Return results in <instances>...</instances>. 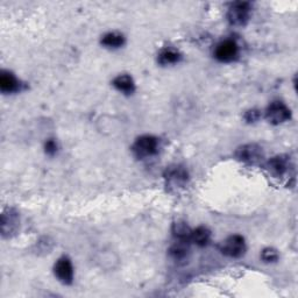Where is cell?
Instances as JSON below:
<instances>
[{"instance_id":"obj_8","label":"cell","mask_w":298,"mask_h":298,"mask_svg":"<svg viewBox=\"0 0 298 298\" xmlns=\"http://www.w3.org/2000/svg\"><path fill=\"white\" fill-rule=\"evenodd\" d=\"M19 225V217L18 213L14 212L13 210L8 209L2 215V232L3 235H12L16 230H18Z\"/></svg>"},{"instance_id":"obj_17","label":"cell","mask_w":298,"mask_h":298,"mask_svg":"<svg viewBox=\"0 0 298 298\" xmlns=\"http://www.w3.org/2000/svg\"><path fill=\"white\" fill-rule=\"evenodd\" d=\"M178 59H180V54L171 49L162 51L158 56V62L163 64V66H167V64H174L176 62H178Z\"/></svg>"},{"instance_id":"obj_18","label":"cell","mask_w":298,"mask_h":298,"mask_svg":"<svg viewBox=\"0 0 298 298\" xmlns=\"http://www.w3.org/2000/svg\"><path fill=\"white\" fill-rule=\"evenodd\" d=\"M261 257L265 262H275L279 260V253L274 248H266L263 249Z\"/></svg>"},{"instance_id":"obj_9","label":"cell","mask_w":298,"mask_h":298,"mask_svg":"<svg viewBox=\"0 0 298 298\" xmlns=\"http://www.w3.org/2000/svg\"><path fill=\"white\" fill-rule=\"evenodd\" d=\"M166 178L171 188L182 187L188 181V172L182 167H172L167 170Z\"/></svg>"},{"instance_id":"obj_11","label":"cell","mask_w":298,"mask_h":298,"mask_svg":"<svg viewBox=\"0 0 298 298\" xmlns=\"http://www.w3.org/2000/svg\"><path fill=\"white\" fill-rule=\"evenodd\" d=\"M113 85L115 86L119 91H122L124 93H132L134 91V82L132 80L131 76L128 75H120L116 77L113 81Z\"/></svg>"},{"instance_id":"obj_14","label":"cell","mask_w":298,"mask_h":298,"mask_svg":"<svg viewBox=\"0 0 298 298\" xmlns=\"http://www.w3.org/2000/svg\"><path fill=\"white\" fill-rule=\"evenodd\" d=\"M102 43L110 48H119L125 43V38L118 33H109L103 37Z\"/></svg>"},{"instance_id":"obj_13","label":"cell","mask_w":298,"mask_h":298,"mask_svg":"<svg viewBox=\"0 0 298 298\" xmlns=\"http://www.w3.org/2000/svg\"><path fill=\"white\" fill-rule=\"evenodd\" d=\"M211 236L210 231L206 227H198L196 231L191 232V239L198 246H205L209 243Z\"/></svg>"},{"instance_id":"obj_5","label":"cell","mask_w":298,"mask_h":298,"mask_svg":"<svg viewBox=\"0 0 298 298\" xmlns=\"http://www.w3.org/2000/svg\"><path fill=\"white\" fill-rule=\"evenodd\" d=\"M246 250L245 240L241 235H232L224 241L222 246V252L227 256L239 257Z\"/></svg>"},{"instance_id":"obj_20","label":"cell","mask_w":298,"mask_h":298,"mask_svg":"<svg viewBox=\"0 0 298 298\" xmlns=\"http://www.w3.org/2000/svg\"><path fill=\"white\" fill-rule=\"evenodd\" d=\"M56 150H57V145L55 144V141L53 140H49L48 142L46 144V152L48 154H55Z\"/></svg>"},{"instance_id":"obj_3","label":"cell","mask_w":298,"mask_h":298,"mask_svg":"<svg viewBox=\"0 0 298 298\" xmlns=\"http://www.w3.org/2000/svg\"><path fill=\"white\" fill-rule=\"evenodd\" d=\"M235 156L237 160L247 163H257L263 158V150L260 146L255 144L244 145L237 148L235 152Z\"/></svg>"},{"instance_id":"obj_1","label":"cell","mask_w":298,"mask_h":298,"mask_svg":"<svg viewBox=\"0 0 298 298\" xmlns=\"http://www.w3.org/2000/svg\"><path fill=\"white\" fill-rule=\"evenodd\" d=\"M266 118L270 124L280 125L290 119V110L282 102H274L267 109Z\"/></svg>"},{"instance_id":"obj_2","label":"cell","mask_w":298,"mask_h":298,"mask_svg":"<svg viewBox=\"0 0 298 298\" xmlns=\"http://www.w3.org/2000/svg\"><path fill=\"white\" fill-rule=\"evenodd\" d=\"M249 4L247 3H235L231 6L227 13V19L231 25L245 26L249 18Z\"/></svg>"},{"instance_id":"obj_19","label":"cell","mask_w":298,"mask_h":298,"mask_svg":"<svg viewBox=\"0 0 298 298\" xmlns=\"http://www.w3.org/2000/svg\"><path fill=\"white\" fill-rule=\"evenodd\" d=\"M260 115H261L260 112H259L257 110H250L245 114V119L247 120L248 123H254L260 119Z\"/></svg>"},{"instance_id":"obj_4","label":"cell","mask_w":298,"mask_h":298,"mask_svg":"<svg viewBox=\"0 0 298 298\" xmlns=\"http://www.w3.org/2000/svg\"><path fill=\"white\" fill-rule=\"evenodd\" d=\"M157 150V140L154 136L145 135L139 137L133 146V152L137 157L150 156L156 153Z\"/></svg>"},{"instance_id":"obj_15","label":"cell","mask_w":298,"mask_h":298,"mask_svg":"<svg viewBox=\"0 0 298 298\" xmlns=\"http://www.w3.org/2000/svg\"><path fill=\"white\" fill-rule=\"evenodd\" d=\"M172 233L180 240H187L191 236V230L184 222H177L172 226Z\"/></svg>"},{"instance_id":"obj_16","label":"cell","mask_w":298,"mask_h":298,"mask_svg":"<svg viewBox=\"0 0 298 298\" xmlns=\"http://www.w3.org/2000/svg\"><path fill=\"white\" fill-rule=\"evenodd\" d=\"M188 245H185V240H181L178 244L174 245L170 249L171 256L175 259V260H182L188 254Z\"/></svg>"},{"instance_id":"obj_6","label":"cell","mask_w":298,"mask_h":298,"mask_svg":"<svg viewBox=\"0 0 298 298\" xmlns=\"http://www.w3.org/2000/svg\"><path fill=\"white\" fill-rule=\"evenodd\" d=\"M55 275L64 284H70L73 279V268L68 257H61L54 267Z\"/></svg>"},{"instance_id":"obj_10","label":"cell","mask_w":298,"mask_h":298,"mask_svg":"<svg viewBox=\"0 0 298 298\" xmlns=\"http://www.w3.org/2000/svg\"><path fill=\"white\" fill-rule=\"evenodd\" d=\"M288 168H289V161H288V158L284 156L273 157L267 163L268 171L276 177L283 176L288 171Z\"/></svg>"},{"instance_id":"obj_7","label":"cell","mask_w":298,"mask_h":298,"mask_svg":"<svg viewBox=\"0 0 298 298\" xmlns=\"http://www.w3.org/2000/svg\"><path fill=\"white\" fill-rule=\"evenodd\" d=\"M236 54L237 47L235 45V42H233L231 40L220 43L214 51L215 58L219 59L220 62H231L236 57Z\"/></svg>"},{"instance_id":"obj_12","label":"cell","mask_w":298,"mask_h":298,"mask_svg":"<svg viewBox=\"0 0 298 298\" xmlns=\"http://www.w3.org/2000/svg\"><path fill=\"white\" fill-rule=\"evenodd\" d=\"M0 89L3 92H13L18 89V82L10 72H3L0 76Z\"/></svg>"}]
</instances>
